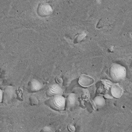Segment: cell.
<instances>
[{"mask_svg": "<svg viewBox=\"0 0 132 132\" xmlns=\"http://www.w3.org/2000/svg\"><path fill=\"white\" fill-rule=\"evenodd\" d=\"M109 74L113 80L115 82H119L123 80L126 77V69L119 65H114L110 68Z\"/></svg>", "mask_w": 132, "mask_h": 132, "instance_id": "obj_1", "label": "cell"}, {"mask_svg": "<svg viewBox=\"0 0 132 132\" xmlns=\"http://www.w3.org/2000/svg\"><path fill=\"white\" fill-rule=\"evenodd\" d=\"M47 104L52 109L61 111L64 110L66 105V100L62 95H56L51 97L47 101Z\"/></svg>", "mask_w": 132, "mask_h": 132, "instance_id": "obj_2", "label": "cell"}, {"mask_svg": "<svg viewBox=\"0 0 132 132\" xmlns=\"http://www.w3.org/2000/svg\"><path fill=\"white\" fill-rule=\"evenodd\" d=\"M63 90L62 87L58 84L52 85L49 87L46 92L47 96L49 97L56 95H62Z\"/></svg>", "mask_w": 132, "mask_h": 132, "instance_id": "obj_3", "label": "cell"}, {"mask_svg": "<svg viewBox=\"0 0 132 132\" xmlns=\"http://www.w3.org/2000/svg\"><path fill=\"white\" fill-rule=\"evenodd\" d=\"M43 85L41 82L36 79H33L28 83V89L31 92H36L40 90Z\"/></svg>", "mask_w": 132, "mask_h": 132, "instance_id": "obj_4", "label": "cell"}, {"mask_svg": "<svg viewBox=\"0 0 132 132\" xmlns=\"http://www.w3.org/2000/svg\"><path fill=\"white\" fill-rule=\"evenodd\" d=\"M15 89L13 87L8 86L7 87L4 93H3V100L5 102H8L11 101L14 96Z\"/></svg>", "mask_w": 132, "mask_h": 132, "instance_id": "obj_5", "label": "cell"}, {"mask_svg": "<svg viewBox=\"0 0 132 132\" xmlns=\"http://www.w3.org/2000/svg\"><path fill=\"white\" fill-rule=\"evenodd\" d=\"M112 95L116 98H119L122 96L123 90L122 88L118 85L117 84L112 85L111 88Z\"/></svg>", "mask_w": 132, "mask_h": 132, "instance_id": "obj_6", "label": "cell"}, {"mask_svg": "<svg viewBox=\"0 0 132 132\" xmlns=\"http://www.w3.org/2000/svg\"><path fill=\"white\" fill-rule=\"evenodd\" d=\"M77 99V96L75 94H70L67 98V101H66V103H67V106L69 108H71L74 106L76 104Z\"/></svg>", "mask_w": 132, "mask_h": 132, "instance_id": "obj_7", "label": "cell"}, {"mask_svg": "<svg viewBox=\"0 0 132 132\" xmlns=\"http://www.w3.org/2000/svg\"><path fill=\"white\" fill-rule=\"evenodd\" d=\"M94 101L96 105L98 107H102L105 103L104 99L101 96H97L94 99Z\"/></svg>", "mask_w": 132, "mask_h": 132, "instance_id": "obj_8", "label": "cell"}, {"mask_svg": "<svg viewBox=\"0 0 132 132\" xmlns=\"http://www.w3.org/2000/svg\"><path fill=\"white\" fill-rule=\"evenodd\" d=\"M102 82L106 87V89H109V88L111 87L112 86V83L110 81L107 80H102Z\"/></svg>", "mask_w": 132, "mask_h": 132, "instance_id": "obj_9", "label": "cell"}, {"mask_svg": "<svg viewBox=\"0 0 132 132\" xmlns=\"http://www.w3.org/2000/svg\"><path fill=\"white\" fill-rule=\"evenodd\" d=\"M41 131L51 132L52 131V130L50 127L47 126V127H45L43 129H42V130H41Z\"/></svg>", "mask_w": 132, "mask_h": 132, "instance_id": "obj_10", "label": "cell"}, {"mask_svg": "<svg viewBox=\"0 0 132 132\" xmlns=\"http://www.w3.org/2000/svg\"><path fill=\"white\" fill-rule=\"evenodd\" d=\"M55 80H56V82H57L58 84H59L62 83V79L59 77H56V79H55Z\"/></svg>", "mask_w": 132, "mask_h": 132, "instance_id": "obj_11", "label": "cell"}, {"mask_svg": "<svg viewBox=\"0 0 132 132\" xmlns=\"http://www.w3.org/2000/svg\"><path fill=\"white\" fill-rule=\"evenodd\" d=\"M3 97V92L2 89H0V103L2 102Z\"/></svg>", "mask_w": 132, "mask_h": 132, "instance_id": "obj_12", "label": "cell"}, {"mask_svg": "<svg viewBox=\"0 0 132 132\" xmlns=\"http://www.w3.org/2000/svg\"><path fill=\"white\" fill-rule=\"evenodd\" d=\"M0 85H1V82H0Z\"/></svg>", "mask_w": 132, "mask_h": 132, "instance_id": "obj_13", "label": "cell"}, {"mask_svg": "<svg viewBox=\"0 0 132 132\" xmlns=\"http://www.w3.org/2000/svg\"><path fill=\"white\" fill-rule=\"evenodd\" d=\"M0 75H1V73H0Z\"/></svg>", "mask_w": 132, "mask_h": 132, "instance_id": "obj_14", "label": "cell"}]
</instances>
